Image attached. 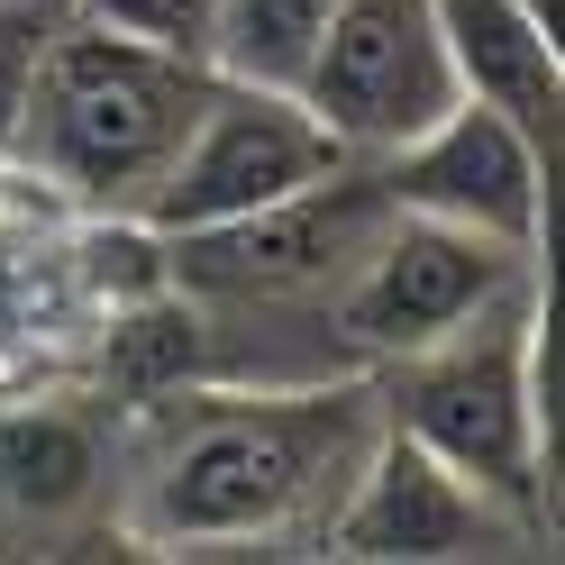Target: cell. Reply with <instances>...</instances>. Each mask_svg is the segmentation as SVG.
<instances>
[{"label": "cell", "instance_id": "1", "mask_svg": "<svg viewBox=\"0 0 565 565\" xmlns=\"http://www.w3.org/2000/svg\"><path fill=\"white\" fill-rule=\"evenodd\" d=\"M383 429L374 383L310 393H192L164 447L137 475V547H246V539H320L365 438Z\"/></svg>", "mask_w": 565, "mask_h": 565}, {"label": "cell", "instance_id": "2", "mask_svg": "<svg viewBox=\"0 0 565 565\" xmlns=\"http://www.w3.org/2000/svg\"><path fill=\"white\" fill-rule=\"evenodd\" d=\"M210 83H220L210 64H173L156 46L55 19L46 46H38V74H28V110H19L10 147L74 201L137 220V201L156 192V173L192 137Z\"/></svg>", "mask_w": 565, "mask_h": 565}, {"label": "cell", "instance_id": "3", "mask_svg": "<svg viewBox=\"0 0 565 565\" xmlns=\"http://www.w3.org/2000/svg\"><path fill=\"white\" fill-rule=\"evenodd\" d=\"M547 338H539V301L529 282H511L492 310H475L466 329H447L429 347L393 356V374L374 383V402L393 429L456 466L483 502H502L511 520H539V429H547Z\"/></svg>", "mask_w": 565, "mask_h": 565}, {"label": "cell", "instance_id": "4", "mask_svg": "<svg viewBox=\"0 0 565 565\" xmlns=\"http://www.w3.org/2000/svg\"><path fill=\"white\" fill-rule=\"evenodd\" d=\"M347 147L301 110V92H265V83H210L192 137L173 147V164L156 173V192L137 201V220L156 237H201L228 228L246 210H274L310 192L320 173H338Z\"/></svg>", "mask_w": 565, "mask_h": 565}, {"label": "cell", "instance_id": "5", "mask_svg": "<svg viewBox=\"0 0 565 565\" xmlns=\"http://www.w3.org/2000/svg\"><path fill=\"white\" fill-rule=\"evenodd\" d=\"M393 220L383 173H320L310 192L246 210L228 228L201 237H164L173 256V292H210V301H338V282L365 265V246Z\"/></svg>", "mask_w": 565, "mask_h": 565}, {"label": "cell", "instance_id": "6", "mask_svg": "<svg viewBox=\"0 0 565 565\" xmlns=\"http://www.w3.org/2000/svg\"><path fill=\"white\" fill-rule=\"evenodd\" d=\"M292 92L347 156H393L447 100H466L429 0H338L329 38Z\"/></svg>", "mask_w": 565, "mask_h": 565}, {"label": "cell", "instance_id": "7", "mask_svg": "<svg viewBox=\"0 0 565 565\" xmlns=\"http://www.w3.org/2000/svg\"><path fill=\"white\" fill-rule=\"evenodd\" d=\"M511 282H529V256H511V246H492L475 228L393 210L383 237L365 246V265L338 282L329 310H338V338L356 347V356L393 365V356H411V347L466 329L475 310H492L511 292Z\"/></svg>", "mask_w": 565, "mask_h": 565}, {"label": "cell", "instance_id": "8", "mask_svg": "<svg viewBox=\"0 0 565 565\" xmlns=\"http://www.w3.org/2000/svg\"><path fill=\"white\" fill-rule=\"evenodd\" d=\"M374 173L393 192V210H411V220L475 228L492 246H511V256H539V237H547V147L520 119L483 110V100H447Z\"/></svg>", "mask_w": 565, "mask_h": 565}, {"label": "cell", "instance_id": "9", "mask_svg": "<svg viewBox=\"0 0 565 565\" xmlns=\"http://www.w3.org/2000/svg\"><path fill=\"white\" fill-rule=\"evenodd\" d=\"M502 529H511L502 502H483L456 466H438L411 429L383 419L365 438V456H356V475H347V492L320 520V547L356 556V565H438V556L492 547Z\"/></svg>", "mask_w": 565, "mask_h": 565}, {"label": "cell", "instance_id": "10", "mask_svg": "<svg viewBox=\"0 0 565 565\" xmlns=\"http://www.w3.org/2000/svg\"><path fill=\"white\" fill-rule=\"evenodd\" d=\"M438 38L456 64V92L483 110L520 119L539 147L556 156V119H565V38L547 19H529V0H429Z\"/></svg>", "mask_w": 565, "mask_h": 565}, {"label": "cell", "instance_id": "11", "mask_svg": "<svg viewBox=\"0 0 565 565\" xmlns=\"http://www.w3.org/2000/svg\"><path fill=\"white\" fill-rule=\"evenodd\" d=\"M329 19H338V0H220V19H210V74L292 92L310 74V55H320Z\"/></svg>", "mask_w": 565, "mask_h": 565}, {"label": "cell", "instance_id": "12", "mask_svg": "<svg viewBox=\"0 0 565 565\" xmlns=\"http://www.w3.org/2000/svg\"><path fill=\"white\" fill-rule=\"evenodd\" d=\"M92 483H100V447H92L83 419L28 411V419L0 429V492H10L19 511H74Z\"/></svg>", "mask_w": 565, "mask_h": 565}, {"label": "cell", "instance_id": "13", "mask_svg": "<svg viewBox=\"0 0 565 565\" xmlns=\"http://www.w3.org/2000/svg\"><path fill=\"white\" fill-rule=\"evenodd\" d=\"M83 28L100 38H128V46H156L173 64H210V19L220 0H64Z\"/></svg>", "mask_w": 565, "mask_h": 565}, {"label": "cell", "instance_id": "14", "mask_svg": "<svg viewBox=\"0 0 565 565\" xmlns=\"http://www.w3.org/2000/svg\"><path fill=\"white\" fill-rule=\"evenodd\" d=\"M55 28V0H0V147L19 137L28 110V74H38V46Z\"/></svg>", "mask_w": 565, "mask_h": 565}, {"label": "cell", "instance_id": "15", "mask_svg": "<svg viewBox=\"0 0 565 565\" xmlns=\"http://www.w3.org/2000/svg\"><path fill=\"white\" fill-rule=\"evenodd\" d=\"M529 19H547L556 38H565V0H529Z\"/></svg>", "mask_w": 565, "mask_h": 565}]
</instances>
